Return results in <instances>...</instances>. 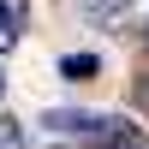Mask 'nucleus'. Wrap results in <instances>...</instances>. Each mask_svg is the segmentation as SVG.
<instances>
[{"mask_svg":"<svg viewBox=\"0 0 149 149\" xmlns=\"http://www.w3.org/2000/svg\"><path fill=\"white\" fill-rule=\"evenodd\" d=\"M78 6H84V18H125L131 0H78Z\"/></svg>","mask_w":149,"mask_h":149,"instance_id":"obj_4","label":"nucleus"},{"mask_svg":"<svg viewBox=\"0 0 149 149\" xmlns=\"http://www.w3.org/2000/svg\"><path fill=\"white\" fill-rule=\"evenodd\" d=\"M24 24H30V0H0V48H18Z\"/></svg>","mask_w":149,"mask_h":149,"instance_id":"obj_2","label":"nucleus"},{"mask_svg":"<svg viewBox=\"0 0 149 149\" xmlns=\"http://www.w3.org/2000/svg\"><path fill=\"white\" fill-rule=\"evenodd\" d=\"M0 95H6V78H0Z\"/></svg>","mask_w":149,"mask_h":149,"instance_id":"obj_6","label":"nucleus"},{"mask_svg":"<svg viewBox=\"0 0 149 149\" xmlns=\"http://www.w3.org/2000/svg\"><path fill=\"white\" fill-rule=\"evenodd\" d=\"M60 72H66L72 84H84V78H95V72H102V60H95V54H66V60H60Z\"/></svg>","mask_w":149,"mask_h":149,"instance_id":"obj_3","label":"nucleus"},{"mask_svg":"<svg viewBox=\"0 0 149 149\" xmlns=\"http://www.w3.org/2000/svg\"><path fill=\"white\" fill-rule=\"evenodd\" d=\"M90 137H95V149H143V125H131V119L113 113V119H102Z\"/></svg>","mask_w":149,"mask_h":149,"instance_id":"obj_1","label":"nucleus"},{"mask_svg":"<svg viewBox=\"0 0 149 149\" xmlns=\"http://www.w3.org/2000/svg\"><path fill=\"white\" fill-rule=\"evenodd\" d=\"M0 149H24V125L12 113H0Z\"/></svg>","mask_w":149,"mask_h":149,"instance_id":"obj_5","label":"nucleus"}]
</instances>
